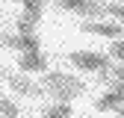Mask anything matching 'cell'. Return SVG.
Returning <instances> with one entry per match:
<instances>
[{
    "mask_svg": "<svg viewBox=\"0 0 124 118\" xmlns=\"http://www.w3.org/2000/svg\"><path fill=\"white\" fill-rule=\"evenodd\" d=\"M0 77L6 80V86L12 88V92H18V95H27V97H39L44 88L39 86V83H33V80H27L24 74H12V71H6V68H0Z\"/></svg>",
    "mask_w": 124,
    "mask_h": 118,
    "instance_id": "4",
    "label": "cell"
},
{
    "mask_svg": "<svg viewBox=\"0 0 124 118\" xmlns=\"http://www.w3.org/2000/svg\"><path fill=\"white\" fill-rule=\"evenodd\" d=\"M41 88L47 95H53L56 100H74V97H80L86 92V83L83 80H77L74 74H65V71H44V77H41Z\"/></svg>",
    "mask_w": 124,
    "mask_h": 118,
    "instance_id": "1",
    "label": "cell"
},
{
    "mask_svg": "<svg viewBox=\"0 0 124 118\" xmlns=\"http://www.w3.org/2000/svg\"><path fill=\"white\" fill-rule=\"evenodd\" d=\"M112 115H115V118H124V106H118V109H115Z\"/></svg>",
    "mask_w": 124,
    "mask_h": 118,
    "instance_id": "17",
    "label": "cell"
},
{
    "mask_svg": "<svg viewBox=\"0 0 124 118\" xmlns=\"http://www.w3.org/2000/svg\"><path fill=\"white\" fill-rule=\"evenodd\" d=\"M109 56L124 62V38H118V41H112V44H109Z\"/></svg>",
    "mask_w": 124,
    "mask_h": 118,
    "instance_id": "14",
    "label": "cell"
},
{
    "mask_svg": "<svg viewBox=\"0 0 124 118\" xmlns=\"http://www.w3.org/2000/svg\"><path fill=\"white\" fill-rule=\"evenodd\" d=\"M0 115H3V118H18L21 109H18V103H15V100H9V97L0 95Z\"/></svg>",
    "mask_w": 124,
    "mask_h": 118,
    "instance_id": "12",
    "label": "cell"
},
{
    "mask_svg": "<svg viewBox=\"0 0 124 118\" xmlns=\"http://www.w3.org/2000/svg\"><path fill=\"white\" fill-rule=\"evenodd\" d=\"M56 6L65 9V12H77V15H83L86 21H98L101 15H106L103 3H98V0H56Z\"/></svg>",
    "mask_w": 124,
    "mask_h": 118,
    "instance_id": "3",
    "label": "cell"
},
{
    "mask_svg": "<svg viewBox=\"0 0 124 118\" xmlns=\"http://www.w3.org/2000/svg\"><path fill=\"white\" fill-rule=\"evenodd\" d=\"M18 68L24 74H44L47 71V56L41 50H30V53H21L18 56Z\"/></svg>",
    "mask_w": 124,
    "mask_h": 118,
    "instance_id": "7",
    "label": "cell"
},
{
    "mask_svg": "<svg viewBox=\"0 0 124 118\" xmlns=\"http://www.w3.org/2000/svg\"><path fill=\"white\" fill-rule=\"evenodd\" d=\"M98 77H101L103 86H109V88H112V86H121V83H124V65H112V68L101 71Z\"/></svg>",
    "mask_w": 124,
    "mask_h": 118,
    "instance_id": "10",
    "label": "cell"
},
{
    "mask_svg": "<svg viewBox=\"0 0 124 118\" xmlns=\"http://www.w3.org/2000/svg\"><path fill=\"white\" fill-rule=\"evenodd\" d=\"M39 21H41V12H30V9H24V12L18 15V33H36Z\"/></svg>",
    "mask_w": 124,
    "mask_h": 118,
    "instance_id": "9",
    "label": "cell"
},
{
    "mask_svg": "<svg viewBox=\"0 0 124 118\" xmlns=\"http://www.w3.org/2000/svg\"><path fill=\"white\" fill-rule=\"evenodd\" d=\"M0 44L9 50H21V53H30V50H41V41L36 33H15V36H0Z\"/></svg>",
    "mask_w": 124,
    "mask_h": 118,
    "instance_id": "5",
    "label": "cell"
},
{
    "mask_svg": "<svg viewBox=\"0 0 124 118\" xmlns=\"http://www.w3.org/2000/svg\"><path fill=\"white\" fill-rule=\"evenodd\" d=\"M112 88H115V92L121 95V100H124V83H121V86H112Z\"/></svg>",
    "mask_w": 124,
    "mask_h": 118,
    "instance_id": "16",
    "label": "cell"
},
{
    "mask_svg": "<svg viewBox=\"0 0 124 118\" xmlns=\"http://www.w3.org/2000/svg\"><path fill=\"white\" fill-rule=\"evenodd\" d=\"M118 106H124V100H121V95L115 92V88H109L103 97L95 100V109H101V112H115Z\"/></svg>",
    "mask_w": 124,
    "mask_h": 118,
    "instance_id": "8",
    "label": "cell"
},
{
    "mask_svg": "<svg viewBox=\"0 0 124 118\" xmlns=\"http://www.w3.org/2000/svg\"><path fill=\"white\" fill-rule=\"evenodd\" d=\"M41 118H71V103L68 100H59L56 106H50Z\"/></svg>",
    "mask_w": 124,
    "mask_h": 118,
    "instance_id": "11",
    "label": "cell"
},
{
    "mask_svg": "<svg viewBox=\"0 0 124 118\" xmlns=\"http://www.w3.org/2000/svg\"><path fill=\"white\" fill-rule=\"evenodd\" d=\"M80 30L83 33H92V36H103L109 41H118L124 36V27L121 24H109V21H83Z\"/></svg>",
    "mask_w": 124,
    "mask_h": 118,
    "instance_id": "6",
    "label": "cell"
},
{
    "mask_svg": "<svg viewBox=\"0 0 124 118\" xmlns=\"http://www.w3.org/2000/svg\"><path fill=\"white\" fill-rule=\"evenodd\" d=\"M68 62L74 68L86 71V74H101L106 68H112V56L109 53H95V50H74V53H68Z\"/></svg>",
    "mask_w": 124,
    "mask_h": 118,
    "instance_id": "2",
    "label": "cell"
},
{
    "mask_svg": "<svg viewBox=\"0 0 124 118\" xmlns=\"http://www.w3.org/2000/svg\"><path fill=\"white\" fill-rule=\"evenodd\" d=\"M15 3H21L30 12H44V0H15Z\"/></svg>",
    "mask_w": 124,
    "mask_h": 118,
    "instance_id": "15",
    "label": "cell"
},
{
    "mask_svg": "<svg viewBox=\"0 0 124 118\" xmlns=\"http://www.w3.org/2000/svg\"><path fill=\"white\" fill-rule=\"evenodd\" d=\"M103 9H106L109 18H115V21L124 24V3H103Z\"/></svg>",
    "mask_w": 124,
    "mask_h": 118,
    "instance_id": "13",
    "label": "cell"
}]
</instances>
